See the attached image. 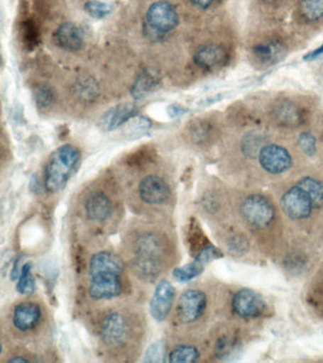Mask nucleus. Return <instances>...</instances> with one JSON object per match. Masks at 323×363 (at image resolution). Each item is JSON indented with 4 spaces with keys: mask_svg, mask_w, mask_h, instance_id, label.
<instances>
[{
    "mask_svg": "<svg viewBox=\"0 0 323 363\" xmlns=\"http://www.w3.org/2000/svg\"><path fill=\"white\" fill-rule=\"evenodd\" d=\"M127 261L141 280L155 282L174 262L175 244L158 227H137L127 235Z\"/></svg>",
    "mask_w": 323,
    "mask_h": 363,
    "instance_id": "f257e3e1",
    "label": "nucleus"
},
{
    "mask_svg": "<svg viewBox=\"0 0 323 363\" xmlns=\"http://www.w3.org/2000/svg\"><path fill=\"white\" fill-rule=\"evenodd\" d=\"M97 333L106 353L127 357L137 348L143 336L141 323L134 313L126 309L106 311L99 319Z\"/></svg>",
    "mask_w": 323,
    "mask_h": 363,
    "instance_id": "f03ea898",
    "label": "nucleus"
},
{
    "mask_svg": "<svg viewBox=\"0 0 323 363\" xmlns=\"http://www.w3.org/2000/svg\"><path fill=\"white\" fill-rule=\"evenodd\" d=\"M124 266L117 255L109 251L96 252L89 263L87 294L93 301H110L124 291Z\"/></svg>",
    "mask_w": 323,
    "mask_h": 363,
    "instance_id": "7ed1b4c3",
    "label": "nucleus"
},
{
    "mask_svg": "<svg viewBox=\"0 0 323 363\" xmlns=\"http://www.w3.org/2000/svg\"><path fill=\"white\" fill-rule=\"evenodd\" d=\"M81 161V152L72 144L58 147L50 155L45 169L44 186L50 194L60 192L66 187Z\"/></svg>",
    "mask_w": 323,
    "mask_h": 363,
    "instance_id": "20e7f679",
    "label": "nucleus"
},
{
    "mask_svg": "<svg viewBox=\"0 0 323 363\" xmlns=\"http://www.w3.org/2000/svg\"><path fill=\"white\" fill-rule=\"evenodd\" d=\"M43 305L35 299L18 301L9 314L11 329L18 336H33L40 330L45 323Z\"/></svg>",
    "mask_w": 323,
    "mask_h": 363,
    "instance_id": "39448f33",
    "label": "nucleus"
},
{
    "mask_svg": "<svg viewBox=\"0 0 323 363\" xmlns=\"http://www.w3.org/2000/svg\"><path fill=\"white\" fill-rule=\"evenodd\" d=\"M180 17L174 6L165 0L150 5L144 20L143 33L151 41L158 42L174 30Z\"/></svg>",
    "mask_w": 323,
    "mask_h": 363,
    "instance_id": "423d86ee",
    "label": "nucleus"
},
{
    "mask_svg": "<svg viewBox=\"0 0 323 363\" xmlns=\"http://www.w3.org/2000/svg\"><path fill=\"white\" fill-rule=\"evenodd\" d=\"M81 210L87 223L93 227H104L114 218L117 204L104 189H92L82 200Z\"/></svg>",
    "mask_w": 323,
    "mask_h": 363,
    "instance_id": "0eeeda50",
    "label": "nucleus"
},
{
    "mask_svg": "<svg viewBox=\"0 0 323 363\" xmlns=\"http://www.w3.org/2000/svg\"><path fill=\"white\" fill-rule=\"evenodd\" d=\"M137 196L146 208L160 209L168 206L172 199V189L163 176L148 174L138 183Z\"/></svg>",
    "mask_w": 323,
    "mask_h": 363,
    "instance_id": "6e6552de",
    "label": "nucleus"
},
{
    "mask_svg": "<svg viewBox=\"0 0 323 363\" xmlns=\"http://www.w3.org/2000/svg\"><path fill=\"white\" fill-rule=\"evenodd\" d=\"M208 298L205 292L197 289H189L178 298L175 317L182 325L197 323L205 313Z\"/></svg>",
    "mask_w": 323,
    "mask_h": 363,
    "instance_id": "1a4fd4ad",
    "label": "nucleus"
},
{
    "mask_svg": "<svg viewBox=\"0 0 323 363\" xmlns=\"http://www.w3.org/2000/svg\"><path fill=\"white\" fill-rule=\"evenodd\" d=\"M241 212L248 223L258 228L268 226L275 217L273 206L261 195L248 196L241 206Z\"/></svg>",
    "mask_w": 323,
    "mask_h": 363,
    "instance_id": "9d476101",
    "label": "nucleus"
},
{
    "mask_svg": "<svg viewBox=\"0 0 323 363\" xmlns=\"http://www.w3.org/2000/svg\"><path fill=\"white\" fill-rule=\"evenodd\" d=\"M175 295V286L170 281L160 280L150 301L149 311L153 319L164 322L170 316L174 308Z\"/></svg>",
    "mask_w": 323,
    "mask_h": 363,
    "instance_id": "9b49d317",
    "label": "nucleus"
},
{
    "mask_svg": "<svg viewBox=\"0 0 323 363\" xmlns=\"http://www.w3.org/2000/svg\"><path fill=\"white\" fill-rule=\"evenodd\" d=\"M283 212L294 220H303L311 215L314 208L311 199L300 187H292L282 198Z\"/></svg>",
    "mask_w": 323,
    "mask_h": 363,
    "instance_id": "f8f14e48",
    "label": "nucleus"
},
{
    "mask_svg": "<svg viewBox=\"0 0 323 363\" xmlns=\"http://www.w3.org/2000/svg\"><path fill=\"white\" fill-rule=\"evenodd\" d=\"M222 255L219 250L212 246L205 247L201 250L195 259L192 262L187 264L185 266L177 267L173 271V277L177 282L185 283L189 282L198 275L202 274L205 269L206 264L211 262L215 258Z\"/></svg>",
    "mask_w": 323,
    "mask_h": 363,
    "instance_id": "ddd939ff",
    "label": "nucleus"
},
{
    "mask_svg": "<svg viewBox=\"0 0 323 363\" xmlns=\"http://www.w3.org/2000/svg\"><path fill=\"white\" fill-rule=\"evenodd\" d=\"M261 166L271 174L288 172L292 167L290 153L278 145H265L259 153Z\"/></svg>",
    "mask_w": 323,
    "mask_h": 363,
    "instance_id": "4468645a",
    "label": "nucleus"
},
{
    "mask_svg": "<svg viewBox=\"0 0 323 363\" xmlns=\"http://www.w3.org/2000/svg\"><path fill=\"white\" fill-rule=\"evenodd\" d=\"M232 308L238 316L256 318L265 311V303L262 296L249 289H240L232 299Z\"/></svg>",
    "mask_w": 323,
    "mask_h": 363,
    "instance_id": "2eb2a0df",
    "label": "nucleus"
},
{
    "mask_svg": "<svg viewBox=\"0 0 323 363\" xmlns=\"http://www.w3.org/2000/svg\"><path fill=\"white\" fill-rule=\"evenodd\" d=\"M138 107L131 102H124V104L116 105L110 108L99 121V125L104 130L111 132L126 124L130 119L138 116Z\"/></svg>",
    "mask_w": 323,
    "mask_h": 363,
    "instance_id": "dca6fc26",
    "label": "nucleus"
},
{
    "mask_svg": "<svg viewBox=\"0 0 323 363\" xmlns=\"http://www.w3.org/2000/svg\"><path fill=\"white\" fill-rule=\"evenodd\" d=\"M55 40L62 50L69 52L80 50L84 44L81 28L72 22L63 23L59 26L55 33Z\"/></svg>",
    "mask_w": 323,
    "mask_h": 363,
    "instance_id": "f3484780",
    "label": "nucleus"
},
{
    "mask_svg": "<svg viewBox=\"0 0 323 363\" xmlns=\"http://www.w3.org/2000/svg\"><path fill=\"white\" fill-rule=\"evenodd\" d=\"M228 60V53L222 45L211 44L204 45L195 52L194 61L197 67L212 69L221 67Z\"/></svg>",
    "mask_w": 323,
    "mask_h": 363,
    "instance_id": "a211bd4d",
    "label": "nucleus"
},
{
    "mask_svg": "<svg viewBox=\"0 0 323 363\" xmlns=\"http://www.w3.org/2000/svg\"><path fill=\"white\" fill-rule=\"evenodd\" d=\"M160 75L155 70L147 68L141 71L136 78L131 87V96L135 99H141L150 95L160 85Z\"/></svg>",
    "mask_w": 323,
    "mask_h": 363,
    "instance_id": "6ab92c4d",
    "label": "nucleus"
},
{
    "mask_svg": "<svg viewBox=\"0 0 323 363\" xmlns=\"http://www.w3.org/2000/svg\"><path fill=\"white\" fill-rule=\"evenodd\" d=\"M253 55L262 64H275L285 55V48L278 41H268L253 48Z\"/></svg>",
    "mask_w": 323,
    "mask_h": 363,
    "instance_id": "aec40b11",
    "label": "nucleus"
},
{
    "mask_svg": "<svg viewBox=\"0 0 323 363\" xmlns=\"http://www.w3.org/2000/svg\"><path fill=\"white\" fill-rule=\"evenodd\" d=\"M273 116L283 126H297L302 122V112L296 104L289 101L280 102L275 107Z\"/></svg>",
    "mask_w": 323,
    "mask_h": 363,
    "instance_id": "412c9836",
    "label": "nucleus"
},
{
    "mask_svg": "<svg viewBox=\"0 0 323 363\" xmlns=\"http://www.w3.org/2000/svg\"><path fill=\"white\" fill-rule=\"evenodd\" d=\"M19 34H21V43L25 50H35L40 44V28L35 20L24 19L19 26Z\"/></svg>",
    "mask_w": 323,
    "mask_h": 363,
    "instance_id": "4be33fe9",
    "label": "nucleus"
},
{
    "mask_svg": "<svg viewBox=\"0 0 323 363\" xmlns=\"http://www.w3.org/2000/svg\"><path fill=\"white\" fill-rule=\"evenodd\" d=\"M200 357V351L197 346L189 345V343H180L170 350L168 362L171 363L197 362Z\"/></svg>",
    "mask_w": 323,
    "mask_h": 363,
    "instance_id": "5701e85b",
    "label": "nucleus"
},
{
    "mask_svg": "<svg viewBox=\"0 0 323 363\" xmlns=\"http://www.w3.org/2000/svg\"><path fill=\"white\" fill-rule=\"evenodd\" d=\"M75 93L80 101L92 102L98 98L99 85L92 77L84 76L79 78L75 84Z\"/></svg>",
    "mask_w": 323,
    "mask_h": 363,
    "instance_id": "b1692460",
    "label": "nucleus"
},
{
    "mask_svg": "<svg viewBox=\"0 0 323 363\" xmlns=\"http://www.w3.org/2000/svg\"><path fill=\"white\" fill-rule=\"evenodd\" d=\"M309 196L314 207H319L323 203V183L311 177L300 179L297 184Z\"/></svg>",
    "mask_w": 323,
    "mask_h": 363,
    "instance_id": "393cba45",
    "label": "nucleus"
},
{
    "mask_svg": "<svg viewBox=\"0 0 323 363\" xmlns=\"http://www.w3.org/2000/svg\"><path fill=\"white\" fill-rule=\"evenodd\" d=\"M16 289L19 294L30 296L35 291V279L33 274L32 263H25L21 267L19 272L18 284H16Z\"/></svg>",
    "mask_w": 323,
    "mask_h": 363,
    "instance_id": "a878e982",
    "label": "nucleus"
},
{
    "mask_svg": "<svg viewBox=\"0 0 323 363\" xmlns=\"http://www.w3.org/2000/svg\"><path fill=\"white\" fill-rule=\"evenodd\" d=\"M300 11L306 21H317L323 17V0H300Z\"/></svg>",
    "mask_w": 323,
    "mask_h": 363,
    "instance_id": "bb28decb",
    "label": "nucleus"
},
{
    "mask_svg": "<svg viewBox=\"0 0 323 363\" xmlns=\"http://www.w3.org/2000/svg\"><path fill=\"white\" fill-rule=\"evenodd\" d=\"M33 99L39 109H48L55 104V89L49 84H39L33 89Z\"/></svg>",
    "mask_w": 323,
    "mask_h": 363,
    "instance_id": "cd10ccee",
    "label": "nucleus"
},
{
    "mask_svg": "<svg viewBox=\"0 0 323 363\" xmlns=\"http://www.w3.org/2000/svg\"><path fill=\"white\" fill-rule=\"evenodd\" d=\"M113 6L109 3L99 1V0H89L84 4V11L89 16L96 19L104 18L113 11Z\"/></svg>",
    "mask_w": 323,
    "mask_h": 363,
    "instance_id": "c85d7f7f",
    "label": "nucleus"
},
{
    "mask_svg": "<svg viewBox=\"0 0 323 363\" xmlns=\"http://www.w3.org/2000/svg\"><path fill=\"white\" fill-rule=\"evenodd\" d=\"M263 138H261V135H256V133H251V135H246L245 140L243 142V152L249 157H253V156H259L261 150L263 149Z\"/></svg>",
    "mask_w": 323,
    "mask_h": 363,
    "instance_id": "c756f323",
    "label": "nucleus"
},
{
    "mask_svg": "<svg viewBox=\"0 0 323 363\" xmlns=\"http://www.w3.org/2000/svg\"><path fill=\"white\" fill-rule=\"evenodd\" d=\"M143 362H165V348L163 342H158L153 343L144 354Z\"/></svg>",
    "mask_w": 323,
    "mask_h": 363,
    "instance_id": "7c9ffc66",
    "label": "nucleus"
},
{
    "mask_svg": "<svg viewBox=\"0 0 323 363\" xmlns=\"http://www.w3.org/2000/svg\"><path fill=\"white\" fill-rule=\"evenodd\" d=\"M209 128L208 124L203 121H198L194 122L189 127V135L197 142L205 140L209 135Z\"/></svg>",
    "mask_w": 323,
    "mask_h": 363,
    "instance_id": "2f4dec72",
    "label": "nucleus"
},
{
    "mask_svg": "<svg viewBox=\"0 0 323 363\" xmlns=\"http://www.w3.org/2000/svg\"><path fill=\"white\" fill-rule=\"evenodd\" d=\"M126 124H128L127 129L134 133H144L152 127V122L143 116H136L130 119Z\"/></svg>",
    "mask_w": 323,
    "mask_h": 363,
    "instance_id": "473e14b6",
    "label": "nucleus"
},
{
    "mask_svg": "<svg viewBox=\"0 0 323 363\" xmlns=\"http://www.w3.org/2000/svg\"><path fill=\"white\" fill-rule=\"evenodd\" d=\"M299 144L302 152L307 155H314L316 153V138L311 133H305L300 135Z\"/></svg>",
    "mask_w": 323,
    "mask_h": 363,
    "instance_id": "72a5a7b5",
    "label": "nucleus"
},
{
    "mask_svg": "<svg viewBox=\"0 0 323 363\" xmlns=\"http://www.w3.org/2000/svg\"><path fill=\"white\" fill-rule=\"evenodd\" d=\"M232 347L231 340L228 337H223L222 339L218 340L215 345V354L217 357H224L231 352Z\"/></svg>",
    "mask_w": 323,
    "mask_h": 363,
    "instance_id": "f704fd0d",
    "label": "nucleus"
},
{
    "mask_svg": "<svg viewBox=\"0 0 323 363\" xmlns=\"http://www.w3.org/2000/svg\"><path fill=\"white\" fill-rule=\"evenodd\" d=\"M187 111L188 110L185 107L177 104L169 105L168 108H167V113H168L170 118H180V116L185 115Z\"/></svg>",
    "mask_w": 323,
    "mask_h": 363,
    "instance_id": "c9c22d12",
    "label": "nucleus"
},
{
    "mask_svg": "<svg viewBox=\"0 0 323 363\" xmlns=\"http://www.w3.org/2000/svg\"><path fill=\"white\" fill-rule=\"evenodd\" d=\"M30 357L25 356V354H16L11 356L9 359H7L8 362H31Z\"/></svg>",
    "mask_w": 323,
    "mask_h": 363,
    "instance_id": "e433bc0d",
    "label": "nucleus"
},
{
    "mask_svg": "<svg viewBox=\"0 0 323 363\" xmlns=\"http://www.w3.org/2000/svg\"><path fill=\"white\" fill-rule=\"evenodd\" d=\"M214 1L215 0H192V2L194 3L197 7L204 9V10L211 7Z\"/></svg>",
    "mask_w": 323,
    "mask_h": 363,
    "instance_id": "4c0bfd02",
    "label": "nucleus"
},
{
    "mask_svg": "<svg viewBox=\"0 0 323 363\" xmlns=\"http://www.w3.org/2000/svg\"><path fill=\"white\" fill-rule=\"evenodd\" d=\"M322 54H323V44L320 45L319 48H317L316 50L312 51V52L308 53L307 55L305 57V59L308 60V61H311V60L317 58V57L322 55Z\"/></svg>",
    "mask_w": 323,
    "mask_h": 363,
    "instance_id": "58836bf2",
    "label": "nucleus"
},
{
    "mask_svg": "<svg viewBox=\"0 0 323 363\" xmlns=\"http://www.w3.org/2000/svg\"><path fill=\"white\" fill-rule=\"evenodd\" d=\"M263 1H266V2H275V1H277V0H263Z\"/></svg>",
    "mask_w": 323,
    "mask_h": 363,
    "instance_id": "ea45409f",
    "label": "nucleus"
}]
</instances>
